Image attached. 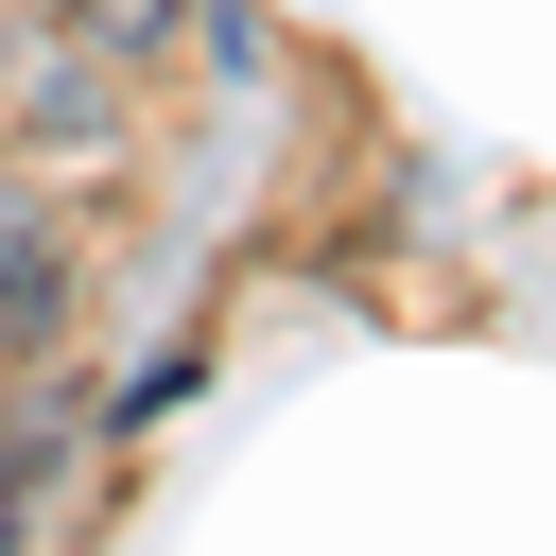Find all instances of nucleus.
Here are the masks:
<instances>
[{"instance_id":"f257e3e1","label":"nucleus","mask_w":556,"mask_h":556,"mask_svg":"<svg viewBox=\"0 0 556 556\" xmlns=\"http://www.w3.org/2000/svg\"><path fill=\"white\" fill-rule=\"evenodd\" d=\"M52 313H70V261H52V208H35L17 174H0V348H35Z\"/></svg>"},{"instance_id":"f03ea898","label":"nucleus","mask_w":556,"mask_h":556,"mask_svg":"<svg viewBox=\"0 0 556 556\" xmlns=\"http://www.w3.org/2000/svg\"><path fill=\"white\" fill-rule=\"evenodd\" d=\"M70 35H87V70H139V52L191 35V0H70Z\"/></svg>"},{"instance_id":"7ed1b4c3","label":"nucleus","mask_w":556,"mask_h":556,"mask_svg":"<svg viewBox=\"0 0 556 556\" xmlns=\"http://www.w3.org/2000/svg\"><path fill=\"white\" fill-rule=\"evenodd\" d=\"M17 521H35V434H0V556H17Z\"/></svg>"}]
</instances>
